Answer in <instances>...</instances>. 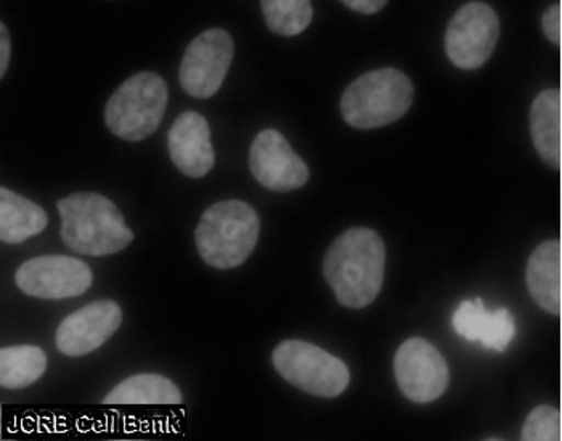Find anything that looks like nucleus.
I'll return each instance as SVG.
<instances>
[{
	"label": "nucleus",
	"instance_id": "nucleus-1",
	"mask_svg": "<svg viewBox=\"0 0 562 441\" xmlns=\"http://www.w3.org/2000/svg\"><path fill=\"white\" fill-rule=\"evenodd\" d=\"M386 267V246L370 228L342 233L325 256L324 274L339 304L366 308L380 295Z\"/></svg>",
	"mask_w": 562,
	"mask_h": 441
},
{
	"label": "nucleus",
	"instance_id": "nucleus-2",
	"mask_svg": "<svg viewBox=\"0 0 562 441\" xmlns=\"http://www.w3.org/2000/svg\"><path fill=\"white\" fill-rule=\"evenodd\" d=\"M66 248L90 257L111 256L134 241L123 214L99 193H75L58 201Z\"/></svg>",
	"mask_w": 562,
	"mask_h": 441
},
{
	"label": "nucleus",
	"instance_id": "nucleus-3",
	"mask_svg": "<svg viewBox=\"0 0 562 441\" xmlns=\"http://www.w3.org/2000/svg\"><path fill=\"white\" fill-rule=\"evenodd\" d=\"M258 212L243 201H224L204 212L195 231L201 259L217 270L237 269L258 245Z\"/></svg>",
	"mask_w": 562,
	"mask_h": 441
},
{
	"label": "nucleus",
	"instance_id": "nucleus-4",
	"mask_svg": "<svg viewBox=\"0 0 562 441\" xmlns=\"http://www.w3.org/2000/svg\"><path fill=\"white\" fill-rule=\"evenodd\" d=\"M413 95L415 89L404 72L374 69L357 78L342 93V120L359 131L390 126L408 113Z\"/></svg>",
	"mask_w": 562,
	"mask_h": 441
},
{
	"label": "nucleus",
	"instance_id": "nucleus-5",
	"mask_svg": "<svg viewBox=\"0 0 562 441\" xmlns=\"http://www.w3.org/2000/svg\"><path fill=\"white\" fill-rule=\"evenodd\" d=\"M168 100V84L161 76L138 72L110 97L105 106L106 127L121 140H145L161 124Z\"/></svg>",
	"mask_w": 562,
	"mask_h": 441
},
{
	"label": "nucleus",
	"instance_id": "nucleus-6",
	"mask_svg": "<svg viewBox=\"0 0 562 441\" xmlns=\"http://www.w3.org/2000/svg\"><path fill=\"white\" fill-rule=\"evenodd\" d=\"M273 366L284 381L305 394L336 398L349 387L345 361L304 340H284L272 355Z\"/></svg>",
	"mask_w": 562,
	"mask_h": 441
},
{
	"label": "nucleus",
	"instance_id": "nucleus-7",
	"mask_svg": "<svg viewBox=\"0 0 562 441\" xmlns=\"http://www.w3.org/2000/svg\"><path fill=\"white\" fill-rule=\"evenodd\" d=\"M499 37V20L484 2L461 7L446 33V54L457 68L473 71L487 64Z\"/></svg>",
	"mask_w": 562,
	"mask_h": 441
},
{
	"label": "nucleus",
	"instance_id": "nucleus-8",
	"mask_svg": "<svg viewBox=\"0 0 562 441\" xmlns=\"http://www.w3.org/2000/svg\"><path fill=\"white\" fill-rule=\"evenodd\" d=\"M234 54V39L227 31L221 27L204 31L183 54L180 86L193 99H211L224 84Z\"/></svg>",
	"mask_w": 562,
	"mask_h": 441
},
{
	"label": "nucleus",
	"instance_id": "nucleus-9",
	"mask_svg": "<svg viewBox=\"0 0 562 441\" xmlns=\"http://www.w3.org/2000/svg\"><path fill=\"white\" fill-rule=\"evenodd\" d=\"M394 371L402 394L418 405L436 402L450 384L446 358L422 337H413L398 347Z\"/></svg>",
	"mask_w": 562,
	"mask_h": 441
},
{
	"label": "nucleus",
	"instance_id": "nucleus-10",
	"mask_svg": "<svg viewBox=\"0 0 562 441\" xmlns=\"http://www.w3.org/2000/svg\"><path fill=\"white\" fill-rule=\"evenodd\" d=\"M15 281L31 297L61 301L87 293L93 274L90 267L76 257L43 256L24 262L16 270Z\"/></svg>",
	"mask_w": 562,
	"mask_h": 441
},
{
	"label": "nucleus",
	"instance_id": "nucleus-11",
	"mask_svg": "<svg viewBox=\"0 0 562 441\" xmlns=\"http://www.w3.org/2000/svg\"><path fill=\"white\" fill-rule=\"evenodd\" d=\"M249 169L263 189L288 193L308 182L307 165L276 128L260 132L249 149Z\"/></svg>",
	"mask_w": 562,
	"mask_h": 441
},
{
	"label": "nucleus",
	"instance_id": "nucleus-12",
	"mask_svg": "<svg viewBox=\"0 0 562 441\" xmlns=\"http://www.w3.org/2000/svg\"><path fill=\"white\" fill-rule=\"evenodd\" d=\"M123 323V310L113 301H95L66 316L57 329V349L66 357L95 352Z\"/></svg>",
	"mask_w": 562,
	"mask_h": 441
},
{
	"label": "nucleus",
	"instance_id": "nucleus-13",
	"mask_svg": "<svg viewBox=\"0 0 562 441\" xmlns=\"http://www.w3.org/2000/svg\"><path fill=\"white\" fill-rule=\"evenodd\" d=\"M168 149L173 166L190 179L206 176L216 162L210 124L196 111H186L173 121L168 134Z\"/></svg>",
	"mask_w": 562,
	"mask_h": 441
},
{
	"label": "nucleus",
	"instance_id": "nucleus-14",
	"mask_svg": "<svg viewBox=\"0 0 562 441\" xmlns=\"http://www.w3.org/2000/svg\"><path fill=\"white\" fill-rule=\"evenodd\" d=\"M454 332L470 342H481L485 349L505 352L516 336L515 316L506 308L491 312L481 298L460 304L452 316Z\"/></svg>",
	"mask_w": 562,
	"mask_h": 441
},
{
	"label": "nucleus",
	"instance_id": "nucleus-15",
	"mask_svg": "<svg viewBox=\"0 0 562 441\" xmlns=\"http://www.w3.org/2000/svg\"><path fill=\"white\" fill-rule=\"evenodd\" d=\"M526 281L530 295L541 310L560 316L562 310L561 241L550 239L537 246L527 262Z\"/></svg>",
	"mask_w": 562,
	"mask_h": 441
},
{
	"label": "nucleus",
	"instance_id": "nucleus-16",
	"mask_svg": "<svg viewBox=\"0 0 562 441\" xmlns=\"http://www.w3.org/2000/svg\"><path fill=\"white\" fill-rule=\"evenodd\" d=\"M562 93L548 89L537 95L530 106V135L544 165L561 168L562 159Z\"/></svg>",
	"mask_w": 562,
	"mask_h": 441
},
{
	"label": "nucleus",
	"instance_id": "nucleus-17",
	"mask_svg": "<svg viewBox=\"0 0 562 441\" xmlns=\"http://www.w3.org/2000/svg\"><path fill=\"white\" fill-rule=\"evenodd\" d=\"M48 217L40 204L9 189H0V239L22 245L47 228Z\"/></svg>",
	"mask_w": 562,
	"mask_h": 441
},
{
	"label": "nucleus",
	"instance_id": "nucleus-18",
	"mask_svg": "<svg viewBox=\"0 0 562 441\" xmlns=\"http://www.w3.org/2000/svg\"><path fill=\"white\" fill-rule=\"evenodd\" d=\"M105 405H180L182 392L161 374H135L121 382L105 399Z\"/></svg>",
	"mask_w": 562,
	"mask_h": 441
},
{
	"label": "nucleus",
	"instance_id": "nucleus-19",
	"mask_svg": "<svg viewBox=\"0 0 562 441\" xmlns=\"http://www.w3.org/2000/svg\"><path fill=\"white\" fill-rule=\"evenodd\" d=\"M47 364V355L41 347H5L0 352V385L9 391L30 387L44 376Z\"/></svg>",
	"mask_w": 562,
	"mask_h": 441
},
{
	"label": "nucleus",
	"instance_id": "nucleus-20",
	"mask_svg": "<svg viewBox=\"0 0 562 441\" xmlns=\"http://www.w3.org/2000/svg\"><path fill=\"white\" fill-rule=\"evenodd\" d=\"M260 9L267 27L283 37L304 33L314 16L311 0H260Z\"/></svg>",
	"mask_w": 562,
	"mask_h": 441
},
{
	"label": "nucleus",
	"instance_id": "nucleus-21",
	"mask_svg": "<svg viewBox=\"0 0 562 441\" xmlns=\"http://www.w3.org/2000/svg\"><path fill=\"white\" fill-rule=\"evenodd\" d=\"M562 439V419L560 409L550 405L537 406L527 416L520 432L524 441H560Z\"/></svg>",
	"mask_w": 562,
	"mask_h": 441
},
{
	"label": "nucleus",
	"instance_id": "nucleus-22",
	"mask_svg": "<svg viewBox=\"0 0 562 441\" xmlns=\"http://www.w3.org/2000/svg\"><path fill=\"white\" fill-rule=\"evenodd\" d=\"M541 30H543L544 36L550 41L551 44H562V19H561V5L554 3L547 12L543 13L541 19Z\"/></svg>",
	"mask_w": 562,
	"mask_h": 441
},
{
	"label": "nucleus",
	"instance_id": "nucleus-23",
	"mask_svg": "<svg viewBox=\"0 0 562 441\" xmlns=\"http://www.w3.org/2000/svg\"><path fill=\"white\" fill-rule=\"evenodd\" d=\"M341 2L352 12L362 13V15H374V13L383 10L390 0H341Z\"/></svg>",
	"mask_w": 562,
	"mask_h": 441
},
{
	"label": "nucleus",
	"instance_id": "nucleus-24",
	"mask_svg": "<svg viewBox=\"0 0 562 441\" xmlns=\"http://www.w3.org/2000/svg\"><path fill=\"white\" fill-rule=\"evenodd\" d=\"M10 58H12V39H10V33L7 30L5 23H0V76L2 78H5Z\"/></svg>",
	"mask_w": 562,
	"mask_h": 441
},
{
	"label": "nucleus",
	"instance_id": "nucleus-25",
	"mask_svg": "<svg viewBox=\"0 0 562 441\" xmlns=\"http://www.w3.org/2000/svg\"><path fill=\"white\" fill-rule=\"evenodd\" d=\"M561 249H562V241H561Z\"/></svg>",
	"mask_w": 562,
	"mask_h": 441
},
{
	"label": "nucleus",
	"instance_id": "nucleus-26",
	"mask_svg": "<svg viewBox=\"0 0 562 441\" xmlns=\"http://www.w3.org/2000/svg\"><path fill=\"white\" fill-rule=\"evenodd\" d=\"M561 100H562V95H561Z\"/></svg>",
	"mask_w": 562,
	"mask_h": 441
}]
</instances>
